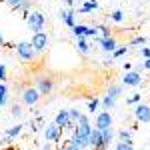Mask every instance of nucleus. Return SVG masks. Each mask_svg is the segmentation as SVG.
Here are the masks:
<instances>
[{"label":"nucleus","instance_id":"nucleus-42","mask_svg":"<svg viewBox=\"0 0 150 150\" xmlns=\"http://www.w3.org/2000/svg\"><path fill=\"white\" fill-rule=\"evenodd\" d=\"M6 44V40H4V36H2V32H0V46H4Z\"/></svg>","mask_w":150,"mask_h":150},{"label":"nucleus","instance_id":"nucleus-33","mask_svg":"<svg viewBox=\"0 0 150 150\" xmlns=\"http://www.w3.org/2000/svg\"><path fill=\"white\" fill-rule=\"evenodd\" d=\"M140 98H142L140 94H134V96H130V98H128L126 102H128V104H138V102H140Z\"/></svg>","mask_w":150,"mask_h":150},{"label":"nucleus","instance_id":"nucleus-14","mask_svg":"<svg viewBox=\"0 0 150 150\" xmlns=\"http://www.w3.org/2000/svg\"><path fill=\"white\" fill-rule=\"evenodd\" d=\"M68 142H72L74 146H78L80 150H86L88 146H90V142H88L86 138H80V136H78L74 130H72V134H70V140H68Z\"/></svg>","mask_w":150,"mask_h":150},{"label":"nucleus","instance_id":"nucleus-19","mask_svg":"<svg viewBox=\"0 0 150 150\" xmlns=\"http://www.w3.org/2000/svg\"><path fill=\"white\" fill-rule=\"evenodd\" d=\"M88 32V26H84V24H76L74 28H72V34L76 36V38H80V36H86Z\"/></svg>","mask_w":150,"mask_h":150},{"label":"nucleus","instance_id":"nucleus-20","mask_svg":"<svg viewBox=\"0 0 150 150\" xmlns=\"http://www.w3.org/2000/svg\"><path fill=\"white\" fill-rule=\"evenodd\" d=\"M90 10H98V2L96 0H88L80 6V12H90Z\"/></svg>","mask_w":150,"mask_h":150},{"label":"nucleus","instance_id":"nucleus-6","mask_svg":"<svg viewBox=\"0 0 150 150\" xmlns=\"http://www.w3.org/2000/svg\"><path fill=\"white\" fill-rule=\"evenodd\" d=\"M52 88H54V80L48 78V76H42V78L36 80V90L40 92V96H48L52 92Z\"/></svg>","mask_w":150,"mask_h":150},{"label":"nucleus","instance_id":"nucleus-13","mask_svg":"<svg viewBox=\"0 0 150 150\" xmlns=\"http://www.w3.org/2000/svg\"><path fill=\"white\" fill-rule=\"evenodd\" d=\"M60 18H62V22L68 26L70 30L76 26V18H74V10H60Z\"/></svg>","mask_w":150,"mask_h":150},{"label":"nucleus","instance_id":"nucleus-1","mask_svg":"<svg viewBox=\"0 0 150 150\" xmlns=\"http://www.w3.org/2000/svg\"><path fill=\"white\" fill-rule=\"evenodd\" d=\"M26 24H28V28L32 32H40L44 28V24H46V16L38 10H30L26 14Z\"/></svg>","mask_w":150,"mask_h":150},{"label":"nucleus","instance_id":"nucleus-18","mask_svg":"<svg viewBox=\"0 0 150 150\" xmlns=\"http://www.w3.org/2000/svg\"><path fill=\"white\" fill-rule=\"evenodd\" d=\"M102 132V142H104V146L108 148L110 146V142H112V138H114V130L112 128H106V130H100Z\"/></svg>","mask_w":150,"mask_h":150},{"label":"nucleus","instance_id":"nucleus-25","mask_svg":"<svg viewBox=\"0 0 150 150\" xmlns=\"http://www.w3.org/2000/svg\"><path fill=\"white\" fill-rule=\"evenodd\" d=\"M80 110H78V108H70L68 110V116H70V120H72V122H74V124H76V122H78V118H80Z\"/></svg>","mask_w":150,"mask_h":150},{"label":"nucleus","instance_id":"nucleus-36","mask_svg":"<svg viewBox=\"0 0 150 150\" xmlns=\"http://www.w3.org/2000/svg\"><path fill=\"white\" fill-rule=\"evenodd\" d=\"M10 142H12V138H10V136H6V134H4V138L0 140V144H2V146H8Z\"/></svg>","mask_w":150,"mask_h":150},{"label":"nucleus","instance_id":"nucleus-4","mask_svg":"<svg viewBox=\"0 0 150 150\" xmlns=\"http://www.w3.org/2000/svg\"><path fill=\"white\" fill-rule=\"evenodd\" d=\"M62 136V128L58 126L56 122H48L46 126H44V138L48 142H58Z\"/></svg>","mask_w":150,"mask_h":150},{"label":"nucleus","instance_id":"nucleus-10","mask_svg":"<svg viewBox=\"0 0 150 150\" xmlns=\"http://www.w3.org/2000/svg\"><path fill=\"white\" fill-rule=\"evenodd\" d=\"M122 84H124V86H140V84H142V74H140L138 70H130V72L124 74Z\"/></svg>","mask_w":150,"mask_h":150},{"label":"nucleus","instance_id":"nucleus-35","mask_svg":"<svg viewBox=\"0 0 150 150\" xmlns=\"http://www.w3.org/2000/svg\"><path fill=\"white\" fill-rule=\"evenodd\" d=\"M4 2H6V4H8V6H10L12 10H14V8H16V6H18V4H20V0H4Z\"/></svg>","mask_w":150,"mask_h":150},{"label":"nucleus","instance_id":"nucleus-40","mask_svg":"<svg viewBox=\"0 0 150 150\" xmlns=\"http://www.w3.org/2000/svg\"><path fill=\"white\" fill-rule=\"evenodd\" d=\"M122 68H124V72H130V70H132V64H130V62H126Z\"/></svg>","mask_w":150,"mask_h":150},{"label":"nucleus","instance_id":"nucleus-11","mask_svg":"<svg viewBox=\"0 0 150 150\" xmlns=\"http://www.w3.org/2000/svg\"><path fill=\"white\" fill-rule=\"evenodd\" d=\"M134 118H136L138 122L148 124V122H150V106H148V104H138L136 110H134Z\"/></svg>","mask_w":150,"mask_h":150},{"label":"nucleus","instance_id":"nucleus-15","mask_svg":"<svg viewBox=\"0 0 150 150\" xmlns=\"http://www.w3.org/2000/svg\"><path fill=\"white\" fill-rule=\"evenodd\" d=\"M76 40H78V42H76L78 52H80V54H84V56H86V54H90V44L86 42V36H80V38H76Z\"/></svg>","mask_w":150,"mask_h":150},{"label":"nucleus","instance_id":"nucleus-23","mask_svg":"<svg viewBox=\"0 0 150 150\" xmlns=\"http://www.w3.org/2000/svg\"><path fill=\"white\" fill-rule=\"evenodd\" d=\"M118 140H120V142H132V134H130L128 130H120V132H118Z\"/></svg>","mask_w":150,"mask_h":150},{"label":"nucleus","instance_id":"nucleus-17","mask_svg":"<svg viewBox=\"0 0 150 150\" xmlns=\"http://www.w3.org/2000/svg\"><path fill=\"white\" fill-rule=\"evenodd\" d=\"M122 90H124V84H112V86H110V88H108V96H112V98H116V100H118V96H120V94H122Z\"/></svg>","mask_w":150,"mask_h":150},{"label":"nucleus","instance_id":"nucleus-38","mask_svg":"<svg viewBox=\"0 0 150 150\" xmlns=\"http://www.w3.org/2000/svg\"><path fill=\"white\" fill-rule=\"evenodd\" d=\"M140 54H142V58L146 60V58H150V48H142L140 50Z\"/></svg>","mask_w":150,"mask_h":150},{"label":"nucleus","instance_id":"nucleus-24","mask_svg":"<svg viewBox=\"0 0 150 150\" xmlns=\"http://www.w3.org/2000/svg\"><path fill=\"white\" fill-rule=\"evenodd\" d=\"M126 52H128V46H116V50L112 52V60H114V58H120V56H124Z\"/></svg>","mask_w":150,"mask_h":150},{"label":"nucleus","instance_id":"nucleus-45","mask_svg":"<svg viewBox=\"0 0 150 150\" xmlns=\"http://www.w3.org/2000/svg\"><path fill=\"white\" fill-rule=\"evenodd\" d=\"M0 108H2V102H0Z\"/></svg>","mask_w":150,"mask_h":150},{"label":"nucleus","instance_id":"nucleus-28","mask_svg":"<svg viewBox=\"0 0 150 150\" xmlns=\"http://www.w3.org/2000/svg\"><path fill=\"white\" fill-rule=\"evenodd\" d=\"M146 36H136V38H132L130 40V46H138V44H146Z\"/></svg>","mask_w":150,"mask_h":150},{"label":"nucleus","instance_id":"nucleus-34","mask_svg":"<svg viewBox=\"0 0 150 150\" xmlns=\"http://www.w3.org/2000/svg\"><path fill=\"white\" fill-rule=\"evenodd\" d=\"M0 96H8V86L4 82H0Z\"/></svg>","mask_w":150,"mask_h":150},{"label":"nucleus","instance_id":"nucleus-9","mask_svg":"<svg viewBox=\"0 0 150 150\" xmlns=\"http://www.w3.org/2000/svg\"><path fill=\"white\" fill-rule=\"evenodd\" d=\"M96 42L100 44V48H102L104 52H108V54H112L116 50V46H118V42H116L114 36H108V38H102V36H96Z\"/></svg>","mask_w":150,"mask_h":150},{"label":"nucleus","instance_id":"nucleus-37","mask_svg":"<svg viewBox=\"0 0 150 150\" xmlns=\"http://www.w3.org/2000/svg\"><path fill=\"white\" fill-rule=\"evenodd\" d=\"M76 124H88V116L80 114V118H78V122H76Z\"/></svg>","mask_w":150,"mask_h":150},{"label":"nucleus","instance_id":"nucleus-29","mask_svg":"<svg viewBox=\"0 0 150 150\" xmlns=\"http://www.w3.org/2000/svg\"><path fill=\"white\" fill-rule=\"evenodd\" d=\"M98 106H100V100H98V98H92V100L88 102V112H94V114H96V108H98Z\"/></svg>","mask_w":150,"mask_h":150},{"label":"nucleus","instance_id":"nucleus-31","mask_svg":"<svg viewBox=\"0 0 150 150\" xmlns=\"http://www.w3.org/2000/svg\"><path fill=\"white\" fill-rule=\"evenodd\" d=\"M60 150H80V148L74 146L72 142H64V144H60Z\"/></svg>","mask_w":150,"mask_h":150},{"label":"nucleus","instance_id":"nucleus-21","mask_svg":"<svg viewBox=\"0 0 150 150\" xmlns=\"http://www.w3.org/2000/svg\"><path fill=\"white\" fill-rule=\"evenodd\" d=\"M100 104L104 106V110H110V108H114V106H116V98H112V96H108V94H106Z\"/></svg>","mask_w":150,"mask_h":150},{"label":"nucleus","instance_id":"nucleus-46","mask_svg":"<svg viewBox=\"0 0 150 150\" xmlns=\"http://www.w3.org/2000/svg\"><path fill=\"white\" fill-rule=\"evenodd\" d=\"M0 2H4V0H0Z\"/></svg>","mask_w":150,"mask_h":150},{"label":"nucleus","instance_id":"nucleus-3","mask_svg":"<svg viewBox=\"0 0 150 150\" xmlns=\"http://www.w3.org/2000/svg\"><path fill=\"white\" fill-rule=\"evenodd\" d=\"M30 44H32V48L36 50V54H38V52H46L48 46H50V36H48L46 32H42V30H40V32H34Z\"/></svg>","mask_w":150,"mask_h":150},{"label":"nucleus","instance_id":"nucleus-39","mask_svg":"<svg viewBox=\"0 0 150 150\" xmlns=\"http://www.w3.org/2000/svg\"><path fill=\"white\" fill-rule=\"evenodd\" d=\"M142 68H144V70H150V58H146V60H144V64H142Z\"/></svg>","mask_w":150,"mask_h":150},{"label":"nucleus","instance_id":"nucleus-12","mask_svg":"<svg viewBox=\"0 0 150 150\" xmlns=\"http://www.w3.org/2000/svg\"><path fill=\"white\" fill-rule=\"evenodd\" d=\"M90 146L96 150H106V146H104V142H102V132L98 130V128H92L90 130Z\"/></svg>","mask_w":150,"mask_h":150},{"label":"nucleus","instance_id":"nucleus-43","mask_svg":"<svg viewBox=\"0 0 150 150\" xmlns=\"http://www.w3.org/2000/svg\"><path fill=\"white\" fill-rule=\"evenodd\" d=\"M64 2H66V6H72L74 4V0H64Z\"/></svg>","mask_w":150,"mask_h":150},{"label":"nucleus","instance_id":"nucleus-16","mask_svg":"<svg viewBox=\"0 0 150 150\" xmlns=\"http://www.w3.org/2000/svg\"><path fill=\"white\" fill-rule=\"evenodd\" d=\"M22 124H16V126H10V128H6V130H4V134H6V136H10L12 140L14 138H18V136H20V134H22Z\"/></svg>","mask_w":150,"mask_h":150},{"label":"nucleus","instance_id":"nucleus-32","mask_svg":"<svg viewBox=\"0 0 150 150\" xmlns=\"http://www.w3.org/2000/svg\"><path fill=\"white\" fill-rule=\"evenodd\" d=\"M6 74H8L6 66H4V64H0V82H4V80H6Z\"/></svg>","mask_w":150,"mask_h":150},{"label":"nucleus","instance_id":"nucleus-41","mask_svg":"<svg viewBox=\"0 0 150 150\" xmlns=\"http://www.w3.org/2000/svg\"><path fill=\"white\" fill-rule=\"evenodd\" d=\"M42 150H52V144L46 140V144H42Z\"/></svg>","mask_w":150,"mask_h":150},{"label":"nucleus","instance_id":"nucleus-22","mask_svg":"<svg viewBox=\"0 0 150 150\" xmlns=\"http://www.w3.org/2000/svg\"><path fill=\"white\" fill-rule=\"evenodd\" d=\"M30 4H32V0H20V4L14 8V10H22L24 12V16L30 12Z\"/></svg>","mask_w":150,"mask_h":150},{"label":"nucleus","instance_id":"nucleus-30","mask_svg":"<svg viewBox=\"0 0 150 150\" xmlns=\"http://www.w3.org/2000/svg\"><path fill=\"white\" fill-rule=\"evenodd\" d=\"M110 18H112V22H122V20H124V14H122L120 10H114L112 14H110Z\"/></svg>","mask_w":150,"mask_h":150},{"label":"nucleus","instance_id":"nucleus-5","mask_svg":"<svg viewBox=\"0 0 150 150\" xmlns=\"http://www.w3.org/2000/svg\"><path fill=\"white\" fill-rule=\"evenodd\" d=\"M38 100H40V92L36 90V88H32V86H28V88H24L22 90V102L26 104V106H36L38 104Z\"/></svg>","mask_w":150,"mask_h":150},{"label":"nucleus","instance_id":"nucleus-8","mask_svg":"<svg viewBox=\"0 0 150 150\" xmlns=\"http://www.w3.org/2000/svg\"><path fill=\"white\" fill-rule=\"evenodd\" d=\"M94 128H98V130L112 128V114H110L108 110H104V112H98V114H96V124H94Z\"/></svg>","mask_w":150,"mask_h":150},{"label":"nucleus","instance_id":"nucleus-27","mask_svg":"<svg viewBox=\"0 0 150 150\" xmlns=\"http://www.w3.org/2000/svg\"><path fill=\"white\" fill-rule=\"evenodd\" d=\"M114 150H134V146H132V142H118Z\"/></svg>","mask_w":150,"mask_h":150},{"label":"nucleus","instance_id":"nucleus-44","mask_svg":"<svg viewBox=\"0 0 150 150\" xmlns=\"http://www.w3.org/2000/svg\"><path fill=\"white\" fill-rule=\"evenodd\" d=\"M4 150H14V148H10V146H6V148H4Z\"/></svg>","mask_w":150,"mask_h":150},{"label":"nucleus","instance_id":"nucleus-26","mask_svg":"<svg viewBox=\"0 0 150 150\" xmlns=\"http://www.w3.org/2000/svg\"><path fill=\"white\" fill-rule=\"evenodd\" d=\"M22 108H20V104H12V116H14V118H18V120H20V118H22Z\"/></svg>","mask_w":150,"mask_h":150},{"label":"nucleus","instance_id":"nucleus-7","mask_svg":"<svg viewBox=\"0 0 150 150\" xmlns=\"http://www.w3.org/2000/svg\"><path fill=\"white\" fill-rule=\"evenodd\" d=\"M54 122H56L58 126L62 128V130H74V122L70 120V116H68V110H60L56 114V118H54Z\"/></svg>","mask_w":150,"mask_h":150},{"label":"nucleus","instance_id":"nucleus-2","mask_svg":"<svg viewBox=\"0 0 150 150\" xmlns=\"http://www.w3.org/2000/svg\"><path fill=\"white\" fill-rule=\"evenodd\" d=\"M14 48H16V54L20 56L22 62H32V60L36 58V50L32 48V44H30V42H26V40L18 42Z\"/></svg>","mask_w":150,"mask_h":150}]
</instances>
